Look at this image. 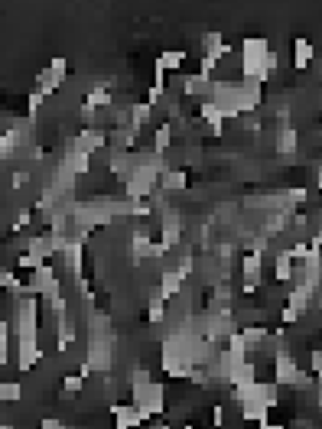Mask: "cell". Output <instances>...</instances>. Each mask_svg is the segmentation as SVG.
Returning <instances> with one entry per match:
<instances>
[{
    "instance_id": "1",
    "label": "cell",
    "mask_w": 322,
    "mask_h": 429,
    "mask_svg": "<svg viewBox=\"0 0 322 429\" xmlns=\"http://www.w3.org/2000/svg\"><path fill=\"white\" fill-rule=\"evenodd\" d=\"M10 326H13V338H39V299L33 293H20L13 299V319H10Z\"/></svg>"
},
{
    "instance_id": "2",
    "label": "cell",
    "mask_w": 322,
    "mask_h": 429,
    "mask_svg": "<svg viewBox=\"0 0 322 429\" xmlns=\"http://www.w3.org/2000/svg\"><path fill=\"white\" fill-rule=\"evenodd\" d=\"M131 397H133V407H137L143 416H163V410H166V384L163 381L133 384Z\"/></svg>"
},
{
    "instance_id": "3",
    "label": "cell",
    "mask_w": 322,
    "mask_h": 429,
    "mask_svg": "<svg viewBox=\"0 0 322 429\" xmlns=\"http://www.w3.org/2000/svg\"><path fill=\"white\" fill-rule=\"evenodd\" d=\"M270 49L274 46H270L264 36L241 39V52H237V59H241V78H254L257 82V72H261V66H264V59Z\"/></svg>"
},
{
    "instance_id": "4",
    "label": "cell",
    "mask_w": 322,
    "mask_h": 429,
    "mask_svg": "<svg viewBox=\"0 0 322 429\" xmlns=\"http://www.w3.org/2000/svg\"><path fill=\"white\" fill-rule=\"evenodd\" d=\"M59 289H62V280H59V270L52 263H43L27 277V293H33L36 299H49Z\"/></svg>"
},
{
    "instance_id": "5",
    "label": "cell",
    "mask_w": 322,
    "mask_h": 429,
    "mask_svg": "<svg viewBox=\"0 0 322 429\" xmlns=\"http://www.w3.org/2000/svg\"><path fill=\"white\" fill-rule=\"evenodd\" d=\"M66 78H68V62L59 56V59H52V62H49V66L36 75V82H33V92H39L43 98H49L52 92H59V85L66 82Z\"/></svg>"
},
{
    "instance_id": "6",
    "label": "cell",
    "mask_w": 322,
    "mask_h": 429,
    "mask_svg": "<svg viewBox=\"0 0 322 429\" xmlns=\"http://www.w3.org/2000/svg\"><path fill=\"white\" fill-rule=\"evenodd\" d=\"M296 374H300V364H296V355L290 351V348L280 351V355H274V384H280V387H293Z\"/></svg>"
},
{
    "instance_id": "7",
    "label": "cell",
    "mask_w": 322,
    "mask_h": 429,
    "mask_svg": "<svg viewBox=\"0 0 322 429\" xmlns=\"http://www.w3.org/2000/svg\"><path fill=\"white\" fill-rule=\"evenodd\" d=\"M261 273H264V254L247 251L241 257V280H244V293H254L257 283H261Z\"/></svg>"
},
{
    "instance_id": "8",
    "label": "cell",
    "mask_w": 322,
    "mask_h": 429,
    "mask_svg": "<svg viewBox=\"0 0 322 429\" xmlns=\"http://www.w3.org/2000/svg\"><path fill=\"white\" fill-rule=\"evenodd\" d=\"M72 143H75L82 153L95 157V153H101V150H105L108 131H105V127H82V131H78V137H72Z\"/></svg>"
},
{
    "instance_id": "9",
    "label": "cell",
    "mask_w": 322,
    "mask_h": 429,
    "mask_svg": "<svg viewBox=\"0 0 322 429\" xmlns=\"http://www.w3.org/2000/svg\"><path fill=\"white\" fill-rule=\"evenodd\" d=\"M111 416L114 429H143V423H147V416L133 403H111Z\"/></svg>"
},
{
    "instance_id": "10",
    "label": "cell",
    "mask_w": 322,
    "mask_h": 429,
    "mask_svg": "<svg viewBox=\"0 0 322 429\" xmlns=\"http://www.w3.org/2000/svg\"><path fill=\"white\" fill-rule=\"evenodd\" d=\"M43 361V351H39V338H17V371H33L36 364Z\"/></svg>"
},
{
    "instance_id": "11",
    "label": "cell",
    "mask_w": 322,
    "mask_h": 429,
    "mask_svg": "<svg viewBox=\"0 0 322 429\" xmlns=\"http://www.w3.org/2000/svg\"><path fill=\"white\" fill-rule=\"evenodd\" d=\"M62 166L68 169V173H72V176H85L88 169H92V157H88V153H82V150L75 147V143L68 140V147H66V153H62Z\"/></svg>"
},
{
    "instance_id": "12",
    "label": "cell",
    "mask_w": 322,
    "mask_h": 429,
    "mask_svg": "<svg viewBox=\"0 0 322 429\" xmlns=\"http://www.w3.org/2000/svg\"><path fill=\"white\" fill-rule=\"evenodd\" d=\"M274 150L280 153V157H293L296 150H300V131H296L293 124H284V127H277Z\"/></svg>"
},
{
    "instance_id": "13",
    "label": "cell",
    "mask_w": 322,
    "mask_h": 429,
    "mask_svg": "<svg viewBox=\"0 0 322 429\" xmlns=\"http://www.w3.org/2000/svg\"><path fill=\"white\" fill-rule=\"evenodd\" d=\"M231 303H235L231 283H215V286L209 289V309H205V312H231Z\"/></svg>"
},
{
    "instance_id": "14",
    "label": "cell",
    "mask_w": 322,
    "mask_h": 429,
    "mask_svg": "<svg viewBox=\"0 0 322 429\" xmlns=\"http://www.w3.org/2000/svg\"><path fill=\"white\" fill-rule=\"evenodd\" d=\"M156 286L166 293V299H176L182 289H186V277H182V273L176 270V263H173V267H163L160 283H156Z\"/></svg>"
},
{
    "instance_id": "15",
    "label": "cell",
    "mask_w": 322,
    "mask_h": 429,
    "mask_svg": "<svg viewBox=\"0 0 322 429\" xmlns=\"http://www.w3.org/2000/svg\"><path fill=\"white\" fill-rule=\"evenodd\" d=\"M199 114H202V121H205V127H209V133H215V137H221L225 133V114H221V108H215L212 101H202L199 104Z\"/></svg>"
},
{
    "instance_id": "16",
    "label": "cell",
    "mask_w": 322,
    "mask_h": 429,
    "mask_svg": "<svg viewBox=\"0 0 322 429\" xmlns=\"http://www.w3.org/2000/svg\"><path fill=\"white\" fill-rule=\"evenodd\" d=\"M82 104L95 108V111H101V108H105V111H111V108H114V92L108 88L105 82H101V85H95V88H88V92H85V101H82Z\"/></svg>"
},
{
    "instance_id": "17",
    "label": "cell",
    "mask_w": 322,
    "mask_h": 429,
    "mask_svg": "<svg viewBox=\"0 0 322 429\" xmlns=\"http://www.w3.org/2000/svg\"><path fill=\"white\" fill-rule=\"evenodd\" d=\"M59 257H62V263L68 267L72 277H82V273H85V244H68Z\"/></svg>"
},
{
    "instance_id": "18",
    "label": "cell",
    "mask_w": 322,
    "mask_h": 429,
    "mask_svg": "<svg viewBox=\"0 0 322 429\" xmlns=\"http://www.w3.org/2000/svg\"><path fill=\"white\" fill-rule=\"evenodd\" d=\"M228 52H231V46L225 43V36H221V33H205V36H202V56H209V59H215V62H221Z\"/></svg>"
},
{
    "instance_id": "19",
    "label": "cell",
    "mask_w": 322,
    "mask_h": 429,
    "mask_svg": "<svg viewBox=\"0 0 322 429\" xmlns=\"http://www.w3.org/2000/svg\"><path fill=\"white\" fill-rule=\"evenodd\" d=\"M156 189H163L166 196H170V192H182V189H189V173H186V169H173L170 166L160 176V186Z\"/></svg>"
},
{
    "instance_id": "20",
    "label": "cell",
    "mask_w": 322,
    "mask_h": 429,
    "mask_svg": "<svg viewBox=\"0 0 322 429\" xmlns=\"http://www.w3.org/2000/svg\"><path fill=\"white\" fill-rule=\"evenodd\" d=\"M313 59H316V46L309 43V39H303V36H296L293 39V68H309L313 66Z\"/></svg>"
},
{
    "instance_id": "21",
    "label": "cell",
    "mask_w": 322,
    "mask_h": 429,
    "mask_svg": "<svg viewBox=\"0 0 322 429\" xmlns=\"http://www.w3.org/2000/svg\"><path fill=\"white\" fill-rule=\"evenodd\" d=\"M313 289H306V286H290V293H286V306L293 309V312H300L303 316L306 309H309V303H313Z\"/></svg>"
},
{
    "instance_id": "22",
    "label": "cell",
    "mask_w": 322,
    "mask_h": 429,
    "mask_svg": "<svg viewBox=\"0 0 322 429\" xmlns=\"http://www.w3.org/2000/svg\"><path fill=\"white\" fill-rule=\"evenodd\" d=\"M254 381H261V377H257V364L254 361H244L241 368L231 371V377H228L231 391H235V387H247V384H254Z\"/></svg>"
},
{
    "instance_id": "23",
    "label": "cell",
    "mask_w": 322,
    "mask_h": 429,
    "mask_svg": "<svg viewBox=\"0 0 322 429\" xmlns=\"http://www.w3.org/2000/svg\"><path fill=\"white\" fill-rule=\"evenodd\" d=\"M274 280L277 283H293V261L286 251H277L274 257Z\"/></svg>"
},
{
    "instance_id": "24",
    "label": "cell",
    "mask_w": 322,
    "mask_h": 429,
    "mask_svg": "<svg viewBox=\"0 0 322 429\" xmlns=\"http://www.w3.org/2000/svg\"><path fill=\"white\" fill-rule=\"evenodd\" d=\"M209 85H212V78L192 72V75L182 78V94H189V98H196V94H209Z\"/></svg>"
},
{
    "instance_id": "25",
    "label": "cell",
    "mask_w": 322,
    "mask_h": 429,
    "mask_svg": "<svg viewBox=\"0 0 322 429\" xmlns=\"http://www.w3.org/2000/svg\"><path fill=\"white\" fill-rule=\"evenodd\" d=\"M182 62H186V52H182V49H166V52H160V56H156V62H153V66H160L163 72H180Z\"/></svg>"
},
{
    "instance_id": "26",
    "label": "cell",
    "mask_w": 322,
    "mask_h": 429,
    "mask_svg": "<svg viewBox=\"0 0 322 429\" xmlns=\"http://www.w3.org/2000/svg\"><path fill=\"white\" fill-rule=\"evenodd\" d=\"M173 133H176V131H173V124L163 121L160 127L153 131V153H160V157H163V153L173 147Z\"/></svg>"
},
{
    "instance_id": "27",
    "label": "cell",
    "mask_w": 322,
    "mask_h": 429,
    "mask_svg": "<svg viewBox=\"0 0 322 429\" xmlns=\"http://www.w3.org/2000/svg\"><path fill=\"white\" fill-rule=\"evenodd\" d=\"M153 121V108L147 101H137V104H131V127H147V124Z\"/></svg>"
},
{
    "instance_id": "28",
    "label": "cell",
    "mask_w": 322,
    "mask_h": 429,
    "mask_svg": "<svg viewBox=\"0 0 322 429\" xmlns=\"http://www.w3.org/2000/svg\"><path fill=\"white\" fill-rule=\"evenodd\" d=\"M241 407V423H261L267 416V407L264 403H254V400H247V403H237Z\"/></svg>"
},
{
    "instance_id": "29",
    "label": "cell",
    "mask_w": 322,
    "mask_h": 429,
    "mask_svg": "<svg viewBox=\"0 0 322 429\" xmlns=\"http://www.w3.org/2000/svg\"><path fill=\"white\" fill-rule=\"evenodd\" d=\"M20 400H23V384L0 381V403H20Z\"/></svg>"
},
{
    "instance_id": "30",
    "label": "cell",
    "mask_w": 322,
    "mask_h": 429,
    "mask_svg": "<svg viewBox=\"0 0 322 429\" xmlns=\"http://www.w3.org/2000/svg\"><path fill=\"white\" fill-rule=\"evenodd\" d=\"M85 377H82V374H66V377H62V391H66V393H82V391H85Z\"/></svg>"
},
{
    "instance_id": "31",
    "label": "cell",
    "mask_w": 322,
    "mask_h": 429,
    "mask_svg": "<svg viewBox=\"0 0 322 429\" xmlns=\"http://www.w3.org/2000/svg\"><path fill=\"white\" fill-rule=\"evenodd\" d=\"M309 374L316 377V387H322V348L309 351Z\"/></svg>"
},
{
    "instance_id": "32",
    "label": "cell",
    "mask_w": 322,
    "mask_h": 429,
    "mask_svg": "<svg viewBox=\"0 0 322 429\" xmlns=\"http://www.w3.org/2000/svg\"><path fill=\"white\" fill-rule=\"evenodd\" d=\"M286 198H290V205H303L309 198V192H306V186H296V189H286Z\"/></svg>"
},
{
    "instance_id": "33",
    "label": "cell",
    "mask_w": 322,
    "mask_h": 429,
    "mask_svg": "<svg viewBox=\"0 0 322 429\" xmlns=\"http://www.w3.org/2000/svg\"><path fill=\"white\" fill-rule=\"evenodd\" d=\"M43 101H46V98H43V94H39V92H29V98H27L29 117H36V111H39V108H43Z\"/></svg>"
},
{
    "instance_id": "34",
    "label": "cell",
    "mask_w": 322,
    "mask_h": 429,
    "mask_svg": "<svg viewBox=\"0 0 322 429\" xmlns=\"http://www.w3.org/2000/svg\"><path fill=\"white\" fill-rule=\"evenodd\" d=\"M29 179H33V173H29V169H17L10 182H13V189H23V186H27V182H29Z\"/></svg>"
},
{
    "instance_id": "35",
    "label": "cell",
    "mask_w": 322,
    "mask_h": 429,
    "mask_svg": "<svg viewBox=\"0 0 322 429\" xmlns=\"http://www.w3.org/2000/svg\"><path fill=\"white\" fill-rule=\"evenodd\" d=\"M147 381H153L147 368H133V371H131V387H133V384H147Z\"/></svg>"
},
{
    "instance_id": "36",
    "label": "cell",
    "mask_w": 322,
    "mask_h": 429,
    "mask_svg": "<svg viewBox=\"0 0 322 429\" xmlns=\"http://www.w3.org/2000/svg\"><path fill=\"white\" fill-rule=\"evenodd\" d=\"M280 322H284V326H296V322H300V312H293L290 306H284V312H280Z\"/></svg>"
},
{
    "instance_id": "37",
    "label": "cell",
    "mask_w": 322,
    "mask_h": 429,
    "mask_svg": "<svg viewBox=\"0 0 322 429\" xmlns=\"http://www.w3.org/2000/svg\"><path fill=\"white\" fill-rule=\"evenodd\" d=\"M212 423H215V429L225 426V407H221V403H215V410H212Z\"/></svg>"
},
{
    "instance_id": "38",
    "label": "cell",
    "mask_w": 322,
    "mask_h": 429,
    "mask_svg": "<svg viewBox=\"0 0 322 429\" xmlns=\"http://www.w3.org/2000/svg\"><path fill=\"white\" fill-rule=\"evenodd\" d=\"M39 429H66V423L56 420V416H46V420L39 423Z\"/></svg>"
},
{
    "instance_id": "39",
    "label": "cell",
    "mask_w": 322,
    "mask_h": 429,
    "mask_svg": "<svg viewBox=\"0 0 322 429\" xmlns=\"http://www.w3.org/2000/svg\"><path fill=\"white\" fill-rule=\"evenodd\" d=\"M313 186L322 192V163H316V166H313Z\"/></svg>"
},
{
    "instance_id": "40",
    "label": "cell",
    "mask_w": 322,
    "mask_h": 429,
    "mask_svg": "<svg viewBox=\"0 0 322 429\" xmlns=\"http://www.w3.org/2000/svg\"><path fill=\"white\" fill-rule=\"evenodd\" d=\"M257 429H286V426H284V423H274V420H267V416H264V420L257 423Z\"/></svg>"
},
{
    "instance_id": "41",
    "label": "cell",
    "mask_w": 322,
    "mask_h": 429,
    "mask_svg": "<svg viewBox=\"0 0 322 429\" xmlns=\"http://www.w3.org/2000/svg\"><path fill=\"white\" fill-rule=\"evenodd\" d=\"M309 247H313V251H322V231H313V238H309Z\"/></svg>"
},
{
    "instance_id": "42",
    "label": "cell",
    "mask_w": 322,
    "mask_h": 429,
    "mask_svg": "<svg viewBox=\"0 0 322 429\" xmlns=\"http://www.w3.org/2000/svg\"><path fill=\"white\" fill-rule=\"evenodd\" d=\"M309 221L316 224V231H322V208H316V212L309 214Z\"/></svg>"
},
{
    "instance_id": "43",
    "label": "cell",
    "mask_w": 322,
    "mask_h": 429,
    "mask_svg": "<svg viewBox=\"0 0 322 429\" xmlns=\"http://www.w3.org/2000/svg\"><path fill=\"white\" fill-rule=\"evenodd\" d=\"M147 429H173L170 423H153V426H147Z\"/></svg>"
},
{
    "instance_id": "44",
    "label": "cell",
    "mask_w": 322,
    "mask_h": 429,
    "mask_svg": "<svg viewBox=\"0 0 322 429\" xmlns=\"http://www.w3.org/2000/svg\"><path fill=\"white\" fill-rule=\"evenodd\" d=\"M0 429H13V426H10V423H0Z\"/></svg>"
},
{
    "instance_id": "45",
    "label": "cell",
    "mask_w": 322,
    "mask_h": 429,
    "mask_svg": "<svg viewBox=\"0 0 322 429\" xmlns=\"http://www.w3.org/2000/svg\"><path fill=\"white\" fill-rule=\"evenodd\" d=\"M182 429H196V426H192V423H186V426H182Z\"/></svg>"
},
{
    "instance_id": "46",
    "label": "cell",
    "mask_w": 322,
    "mask_h": 429,
    "mask_svg": "<svg viewBox=\"0 0 322 429\" xmlns=\"http://www.w3.org/2000/svg\"><path fill=\"white\" fill-rule=\"evenodd\" d=\"M0 296H3V286H0Z\"/></svg>"
},
{
    "instance_id": "47",
    "label": "cell",
    "mask_w": 322,
    "mask_h": 429,
    "mask_svg": "<svg viewBox=\"0 0 322 429\" xmlns=\"http://www.w3.org/2000/svg\"><path fill=\"white\" fill-rule=\"evenodd\" d=\"M66 429H68V426H66ZM75 429H78V426H75Z\"/></svg>"
}]
</instances>
